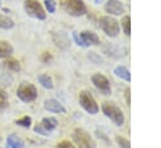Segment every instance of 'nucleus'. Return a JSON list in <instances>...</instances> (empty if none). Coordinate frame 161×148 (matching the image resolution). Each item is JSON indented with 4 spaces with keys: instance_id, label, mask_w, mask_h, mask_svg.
<instances>
[{
    "instance_id": "obj_26",
    "label": "nucleus",
    "mask_w": 161,
    "mask_h": 148,
    "mask_svg": "<svg viewBox=\"0 0 161 148\" xmlns=\"http://www.w3.org/2000/svg\"><path fill=\"white\" fill-rule=\"evenodd\" d=\"M73 39H74V41H75V43H77L78 45H80V46H83V48H87V46H88V45H87V44H86V43L83 41V39H82V36H80V35H79L78 33H75V31L73 33Z\"/></svg>"
},
{
    "instance_id": "obj_19",
    "label": "nucleus",
    "mask_w": 161,
    "mask_h": 148,
    "mask_svg": "<svg viewBox=\"0 0 161 148\" xmlns=\"http://www.w3.org/2000/svg\"><path fill=\"white\" fill-rule=\"evenodd\" d=\"M121 24H122V29H123L125 34L126 35H130L131 34V19H130V16L128 15L123 16Z\"/></svg>"
},
{
    "instance_id": "obj_25",
    "label": "nucleus",
    "mask_w": 161,
    "mask_h": 148,
    "mask_svg": "<svg viewBox=\"0 0 161 148\" xmlns=\"http://www.w3.org/2000/svg\"><path fill=\"white\" fill-rule=\"evenodd\" d=\"M104 50L108 53V55H111V56H113V58H118V56H121V50H119L118 48H113L112 45H109L108 49L106 48Z\"/></svg>"
},
{
    "instance_id": "obj_8",
    "label": "nucleus",
    "mask_w": 161,
    "mask_h": 148,
    "mask_svg": "<svg viewBox=\"0 0 161 148\" xmlns=\"http://www.w3.org/2000/svg\"><path fill=\"white\" fill-rule=\"evenodd\" d=\"M58 125V120L53 117H45L42 119L40 123H38L34 127V132L42 135H49Z\"/></svg>"
},
{
    "instance_id": "obj_29",
    "label": "nucleus",
    "mask_w": 161,
    "mask_h": 148,
    "mask_svg": "<svg viewBox=\"0 0 161 148\" xmlns=\"http://www.w3.org/2000/svg\"><path fill=\"white\" fill-rule=\"evenodd\" d=\"M125 97H126V102H127V104H130V102H131V98H130V89H126V92H125Z\"/></svg>"
},
{
    "instance_id": "obj_15",
    "label": "nucleus",
    "mask_w": 161,
    "mask_h": 148,
    "mask_svg": "<svg viewBox=\"0 0 161 148\" xmlns=\"http://www.w3.org/2000/svg\"><path fill=\"white\" fill-rule=\"evenodd\" d=\"M113 73H114L117 77H119L121 79L126 80V82H130V80H131V74H130L128 69H127V68H125V66H122V65L116 66V68H114V70H113Z\"/></svg>"
},
{
    "instance_id": "obj_3",
    "label": "nucleus",
    "mask_w": 161,
    "mask_h": 148,
    "mask_svg": "<svg viewBox=\"0 0 161 148\" xmlns=\"http://www.w3.org/2000/svg\"><path fill=\"white\" fill-rule=\"evenodd\" d=\"M72 138L79 148H96L94 139L83 128H75L72 133Z\"/></svg>"
},
{
    "instance_id": "obj_12",
    "label": "nucleus",
    "mask_w": 161,
    "mask_h": 148,
    "mask_svg": "<svg viewBox=\"0 0 161 148\" xmlns=\"http://www.w3.org/2000/svg\"><path fill=\"white\" fill-rule=\"evenodd\" d=\"M83 39V41L89 46V45H98L99 44V38L96 33L93 31H89V30H84L79 34Z\"/></svg>"
},
{
    "instance_id": "obj_11",
    "label": "nucleus",
    "mask_w": 161,
    "mask_h": 148,
    "mask_svg": "<svg viewBox=\"0 0 161 148\" xmlns=\"http://www.w3.org/2000/svg\"><path fill=\"white\" fill-rule=\"evenodd\" d=\"M44 108L52 113H65V108L57 99H47L44 102Z\"/></svg>"
},
{
    "instance_id": "obj_28",
    "label": "nucleus",
    "mask_w": 161,
    "mask_h": 148,
    "mask_svg": "<svg viewBox=\"0 0 161 148\" xmlns=\"http://www.w3.org/2000/svg\"><path fill=\"white\" fill-rule=\"evenodd\" d=\"M58 148H75V147H74V144L70 143L69 140L64 139V140H60V142L58 143Z\"/></svg>"
},
{
    "instance_id": "obj_4",
    "label": "nucleus",
    "mask_w": 161,
    "mask_h": 148,
    "mask_svg": "<svg viewBox=\"0 0 161 148\" xmlns=\"http://www.w3.org/2000/svg\"><path fill=\"white\" fill-rule=\"evenodd\" d=\"M102 112L104 113V115L107 118H109L116 125H122L123 122H125V115H123V112L113 103H108V102H104L102 104Z\"/></svg>"
},
{
    "instance_id": "obj_9",
    "label": "nucleus",
    "mask_w": 161,
    "mask_h": 148,
    "mask_svg": "<svg viewBox=\"0 0 161 148\" xmlns=\"http://www.w3.org/2000/svg\"><path fill=\"white\" fill-rule=\"evenodd\" d=\"M91 80H92V84H93L103 95H109V94H111V84H109L108 79H107L103 74L96 73V74L92 75Z\"/></svg>"
},
{
    "instance_id": "obj_24",
    "label": "nucleus",
    "mask_w": 161,
    "mask_h": 148,
    "mask_svg": "<svg viewBox=\"0 0 161 148\" xmlns=\"http://www.w3.org/2000/svg\"><path fill=\"white\" fill-rule=\"evenodd\" d=\"M116 142H117V144H118L121 148H131V145H130V140L126 139V138H123V137L117 135V137H116Z\"/></svg>"
},
{
    "instance_id": "obj_20",
    "label": "nucleus",
    "mask_w": 161,
    "mask_h": 148,
    "mask_svg": "<svg viewBox=\"0 0 161 148\" xmlns=\"http://www.w3.org/2000/svg\"><path fill=\"white\" fill-rule=\"evenodd\" d=\"M9 105V98L5 90H0V112L6 109Z\"/></svg>"
},
{
    "instance_id": "obj_5",
    "label": "nucleus",
    "mask_w": 161,
    "mask_h": 148,
    "mask_svg": "<svg viewBox=\"0 0 161 148\" xmlns=\"http://www.w3.org/2000/svg\"><path fill=\"white\" fill-rule=\"evenodd\" d=\"M62 6L64 11L72 16H82L87 14V6L83 0H64Z\"/></svg>"
},
{
    "instance_id": "obj_21",
    "label": "nucleus",
    "mask_w": 161,
    "mask_h": 148,
    "mask_svg": "<svg viewBox=\"0 0 161 148\" xmlns=\"http://www.w3.org/2000/svg\"><path fill=\"white\" fill-rule=\"evenodd\" d=\"M15 124H16V125H20V127H23V128H29V127L31 125V118H30L29 115H25V117H23V118H20V119L15 120Z\"/></svg>"
},
{
    "instance_id": "obj_22",
    "label": "nucleus",
    "mask_w": 161,
    "mask_h": 148,
    "mask_svg": "<svg viewBox=\"0 0 161 148\" xmlns=\"http://www.w3.org/2000/svg\"><path fill=\"white\" fill-rule=\"evenodd\" d=\"M88 59H89L92 63H94V64H102V63H103V58H102L99 54L94 53V51L88 53Z\"/></svg>"
},
{
    "instance_id": "obj_1",
    "label": "nucleus",
    "mask_w": 161,
    "mask_h": 148,
    "mask_svg": "<svg viewBox=\"0 0 161 148\" xmlns=\"http://www.w3.org/2000/svg\"><path fill=\"white\" fill-rule=\"evenodd\" d=\"M16 97L24 103L34 102L38 97V92H36L35 85L31 83H28V82H23L21 84H19V87L16 89Z\"/></svg>"
},
{
    "instance_id": "obj_17",
    "label": "nucleus",
    "mask_w": 161,
    "mask_h": 148,
    "mask_svg": "<svg viewBox=\"0 0 161 148\" xmlns=\"http://www.w3.org/2000/svg\"><path fill=\"white\" fill-rule=\"evenodd\" d=\"M3 64H4V66H5L8 70H10V71H14V73H16V71H20V69H21V66H20V63H19L16 59H8V60H5Z\"/></svg>"
},
{
    "instance_id": "obj_13",
    "label": "nucleus",
    "mask_w": 161,
    "mask_h": 148,
    "mask_svg": "<svg viewBox=\"0 0 161 148\" xmlns=\"http://www.w3.org/2000/svg\"><path fill=\"white\" fill-rule=\"evenodd\" d=\"M14 53V48L9 41L5 40H0V59L4 58H9Z\"/></svg>"
},
{
    "instance_id": "obj_27",
    "label": "nucleus",
    "mask_w": 161,
    "mask_h": 148,
    "mask_svg": "<svg viewBox=\"0 0 161 148\" xmlns=\"http://www.w3.org/2000/svg\"><path fill=\"white\" fill-rule=\"evenodd\" d=\"M40 60H42L43 63H50V61L53 60V55H52L50 53H48V51H44V53L42 54V56H40Z\"/></svg>"
},
{
    "instance_id": "obj_6",
    "label": "nucleus",
    "mask_w": 161,
    "mask_h": 148,
    "mask_svg": "<svg viewBox=\"0 0 161 148\" xmlns=\"http://www.w3.org/2000/svg\"><path fill=\"white\" fill-rule=\"evenodd\" d=\"M24 10L29 16H31L34 19H38V20H45V18H47L45 9L36 0H25Z\"/></svg>"
},
{
    "instance_id": "obj_16",
    "label": "nucleus",
    "mask_w": 161,
    "mask_h": 148,
    "mask_svg": "<svg viewBox=\"0 0 161 148\" xmlns=\"http://www.w3.org/2000/svg\"><path fill=\"white\" fill-rule=\"evenodd\" d=\"M14 26H15V23L11 18H9L4 14H0V29L9 30V29H13Z\"/></svg>"
},
{
    "instance_id": "obj_14",
    "label": "nucleus",
    "mask_w": 161,
    "mask_h": 148,
    "mask_svg": "<svg viewBox=\"0 0 161 148\" xmlns=\"http://www.w3.org/2000/svg\"><path fill=\"white\" fill-rule=\"evenodd\" d=\"M6 143L9 148H24V140L16 134H9L6 138Z\"/></svg>"
},
{
    "instance_id": "obj_7",
    "label": "nucleus",
    "mask_w": 161,
    "mask_h": 148,
    "mask_svg": "<svg viewBox=\"0 0 161 148\" xmlns=\"http://www.w3.org/2000/svg\"><path fill=\"white\" fill-rule=\"evenodd\" d=\"M79 104L80 107L89 114H97L99 108H98V104L96 102V99L93 98L92 93L88 92V90H82L79 93Z\"/></svg>"
},
{
    "instance_id": "obj_2",
    "label": "nucleus",
    "mask_w": 161,
    "mask_h": 148,
    "mask_svg": "<svg viewBox=\"0 0 161 148\" xmlns=\"http://www.w3.org/2000/svg\"><path fill=\"white\" fill-rule=\"evenodd\" d=\"M98 24L99 28L103 30V33L109 38H116L119 34V23L112 16L108 15L101 16Z\"/></svg>"
},
{
    "instance_id": "obj_10",
    "label": "nucleus",
    "mask_w": 161,
    "mask_h": 148,
    "mask_svg": "<svg viewBox=\"0 0 161 148\" xmlns=\"http://www.w3.org/2000/svg\"><path fill=\"white\" fill-rule=\"evenodd\" d=\"M104 10L107 14H111L114 16L125 14V6L119 0H108L104 5Z\"/></svg>"
},
{
    "instance_id": "obj_18",
    "label": "nucleus",
    "mask_w": 161,
    "mask_h": 148,
    "mask_svg": "<svg viewBox=\"0 0 161 148\" xmlns=\"http://www.w3.org/2000/svg\"><path fill=\"white\" fill-rule=\"evenodd\" d=\"M38 82L47 89H53L54 88V83H53V79L48 75V74H40L38 77Z\"/></svg>"
},
{
    "instance_id": "obj_23",
    "label": "nucleus",
    "mask_w": 161,
    "mask_h": 148,
    "mask_svg": "<svg viewBox=\"0 0 161 148\" xmlns=\"http://www.w3.org/2000/svg\"><path fill=\"white\" fill-rule=\"evenodd\" d=\"M44 6H45V10L50 14L55 13V9H57V3L54 0H44Z\"/></svg>"
}]
</instances>
